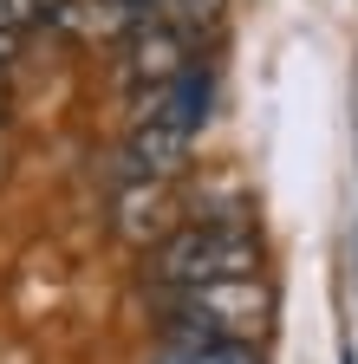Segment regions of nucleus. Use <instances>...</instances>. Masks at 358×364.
<instances>
[{
    "instance_id": "9d476101",
    "label": "nucleus",
    "mask_w": 358,
    "mask_h": 364,
    "mask_svg": "<svg viewBox=\"0 0 358 364\" xmlns=\"http://www.w3.org/2000/svg\"><path fill=\"white\" fill-rule=\"evenodd\" d=\"M339 364H358V358H352V351H345V358H339Z\"/></svg>"
},
{
    "instance_id": "f03ea898",
    "label": "nucleus",
    "mask_w": 358,
    "mask_h": 364,
    "mask_svg": "<svg viewBox=\"0 0 358 364\" xmlns=\"http://www.w3.org/2000/svg\"><path fill=\"white\" fill-rule=\"evenodd\" d=\"M163 306H169V318H163L169 345H260L267 318H274V287L260 273H241V280L163 293Z\"/></svg>"
},
{
    "instance_id": "20e7f679",
    "label": "nucleus",
    "mask_w": 358,
    "mask_h": 364,
    "mask_svg": "<svg viewBox=\"0 0 358 364\" xmlns=\"http://www.w3.org/2000/svg\"><path fill=\"white\" fill-rule=\"evenodd\" d=\"M196 156V136L176 130L163 117H130V136L117 150V176H144V182H176Z\"/></svg>"
},
{
    "instance_id": "0eeeda50",
    "label": "nucleus",
    "mask_w": 358,
    "mask_h": 364,
    "mask_svg": "<svg viewBox=\"0 0 358 364\" xmlns=\"http://www.w3.org/2000/svg\"><path fill=\"white\" fill-rule=\"evenodd\" d=\"M163 20L183 39H209L221 20H228V0H163Z\"/></svg>"
},
{
    "instance_id": "423d86ee",
    "label": "nucleus",
    "mask_w": 358,
    "mask_h": 364,
    "mask_svg": "<svg viewBox=\"0 0 358 364\" xmlns=\"http://www.w3.org/2000/svg\"><path fill=\"white\" fill-rule=\"evenodd\" d=\"M117 235L130 247H150L169 235V182H144V176H117Z\"/></svg>"
},
{
    "instance_id": "1a4fd4ad",
    "label": "nucleus",
    "mask_w": 358,
    "mask_h": 364,
    "mask_svg": "<svg viewBox=\"0 0 358 364\" xmlns=\"http://www.w3.org/2000/svg\"><path fill=\"white\" fill-rule=\"evenodd\" d=\"M39 14H46V0H0V33H33L39 26Z\"/></svg>"
},
{
    "instance_id": "f257e3e1",
    "label": "nucleus",
    "mask_w": 358,
    "mask_h": 364,
    "mask_svg": "<svg viewBox=\"0 0 358 364\" xmlns=\"http://www.w3.org/2000/svg\"><path fill=\"white\" fill-rule=\"evenodd\" d=\"M241 273H260V235L235 215H202L169 228L157 247H144V280L150 293H189L209 280H241Z\"/></svg>"
},
{
    "instance_id": "6e6552de",
    "label": "nucleus",
    "mask_w": 358,
    "mask_h": 364,
    "mask_svg": "<svg viewBox=\"0 0 358 364\" xmlns=\"http://www.w3.org/2000/svg\"><path fill=\"white\" fill-rule=\"evenodd\" d=\"M163 364H260V345H169Z\"/></svg>"
},
{
    "instance_id": "39448f33",
    "label": "nucleus",
    "mask_w": 358,
    "mask_h": 364,
    "mask_svg": "<svg viewBox=\"0 0 358 364\" xmlns=\"http://www.w3.org/2000/svg\"><path fill=\"white\" fill-rule=\"evenodd\" d=\"M130 117H163V124H176V130L202 136L209 117H215V72H209V65H189L183 78H169V85H157V91H137V98H130Z\"/></svg>"
},
{
    "instance_id": "7ed1b4c3",
    "label": "nucleus",
    "mask_w": 358,
    "mask_h": 364,
    "mask_svg": "<svg viewBox=\"0 0 358 364\" xmlns=\"http://www.w3.org/2000/svg\"><path fill=\"white\" fill-rule=\"evenodd\" d=\"M189 46H196V39H183L169 20L130 26V33L117 39V78H124V91L137 98V91H157V85H169V78H183V72L196 65Z\"/></svg>"
}]
</instances>
